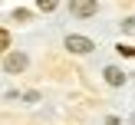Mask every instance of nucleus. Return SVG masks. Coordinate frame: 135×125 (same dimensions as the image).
<instances>
[{
    "instance_id": "nucleus-1",
    "label": "nucleus",
    "mask_w": 135,
    "mask_h": 125,
    "mask_svg": "<svg viewBox=\"0 0 135 125\" xmlns=\"http://www.w3.org/2000/svg\"><path fill=\"white\" fill-rule=\"evenodd\" d=\"M66 49H69V53H79V56H86V53L96 49V43H92L89 36H76V33H69V36H66Z\"/></svg>"
},
{
    "instance_id": "nucleus-2",
    "label": "nucleus",
    "mask_w": 135,
    "mask_h": 125,
    "mask_svg": "<svg viewBox=\"0 0 135 125\" xmlns=\"http://www.w3.org/2000/svg\"><path fill=\"white\" fill-rule=\"evenodd\" d=\"M96 0H69V13H76V17H92L96 13Z\"/></svg>"
},
{
    "instance_id": "nucleus-3",
    "label": "nucleus",
    "mask_w": 135,
    "mask_h": 125,
    "mask_svg": "<svg viewBox=\"0 0 135 125\" xmlns=\"http://www.w3.org/2000/svg\"><path fill=\"white\" fill-rule=\"evenodd\" d=\"M3 69L7 72H23L26 69V56L23 53H7L3 56Z\"/></svg>"
},
{
    "instance_id": "nucleus-4",
    "label": "nucleus",
    "mask_w": 135,
    "mask_h": 125,
    "mask_svg": "<svg viewBox=\"0 0 135 125\" xmlns=\"http://www.w3.org/2000/svg\"><path fill=\"white\" fill-rule=\"evenodd\" d=\"M102 76H105V82H109V86H125V72L119 69V66H105Z\"/></svg>"
},
{
    "instance_id": "nucleus-5",
    "label": "nucleus",
    "mask_w": 135,
    "mask_h": 125,
    "mask_svg": "<svg viewBox=\"0 0 135 125\" xmlns=\"http://www.w3.org/2000/svg\"><path fill=\"white\" fill-rule=\"evenodd\" d=\"M56 3H59V0H36V10H40V13H53Z\"/></svg>"
},
{
    "instance_id": "nucleus-6",
    "label": "nucleus",
    "mask_w": 135,
    "mask_h": 125,
    "mask_svg": "<svg viewBox=\"0 0 135 125\" xmlns=\"http://www.w3.org/2000/svg\"><path fill=\"white\" fill-rule=\"evenodd\" d=\"M122 33L135 36V17H125V20H122Z\"/></svg>"
},
{
    "instance_id": "nucleus-7",
    "label": "nucleus",
    "mask_w": 135,
    "mask_h": 125,
    "mask_svg": "<svg viewBox=\"0 0 135 125\" xmlns=\"http://www.w3.org/2000/svg\"><path fill=\"white\" fill-rule=\"evenodd\" d=\"M13 20H20V23H26V20H30V10H13Z\"/></svg>"
},
{
    "instance_id": "nucleus-8",
    "label": "nucleus",
    "mask_w": 135,
    "mask_h": 125,
    "mask_svg": "<svg viewBox=\"0 0 135 125\" xmlns=\"http://www.w3.org/2000/svg\"><path fill=\"white\" fill-rule=\"evenodd\" d=\"M7 49H10V39H7V33H0V56H3Z\"/></svg>"
}]
</instances>
